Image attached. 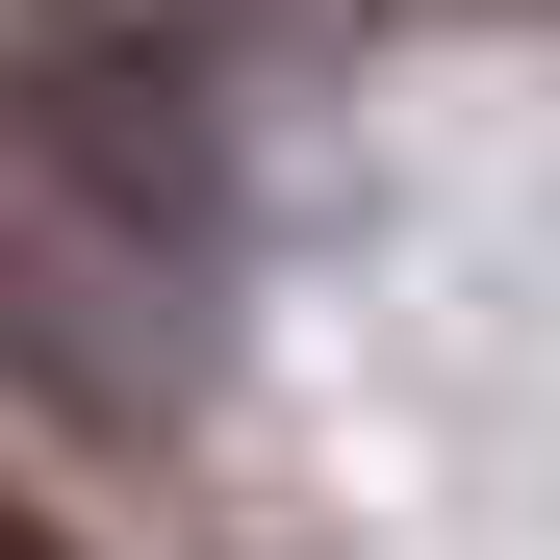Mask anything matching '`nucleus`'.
<instances>
[{
  "mask_svg": "<svg viewBox=\"0 0 560 560\" xmlns=\"http://www.w3.org/2000/svg\"><path fill=\"white\" fill-rule=\"evenodd\" d=\"M0 560H77V535H51V510H26V485H0Z\"/></svg>",
  "mask_w": 560,
  "mask_h": 560,
  "instance_id": "obj_3",
  "label": "nucleus"
},
{
  "mask_svg": "<svg viewBox=\"0 0 560 560\" xmlns=\"http://www.w3.org/2000/svg\"><path fill=\"white\" fill-rule=\"evenodd\" d=\"M0 383L77 408V433H178V280L51 230V205H0Z\"/></svg>",
  "mask_w": 560,
  "mask_h": 560,
  "instance_id": "obj_2",
  "label": "nucleus"
},
{
  "mask_svg": "<svg viewBox=\"0 0 560 560\" xmlns=\"http://www.w3.org/2000/svg\"><path fill=\"white\" fill-rule=\"evenodd\" d=\"M0 178H26L51 230L205 280V230H230V103H205V51H153V26H26V51H0Z\"/></svg>",
  "mask_w": 560,
  "mask_h": 560,
  "instance_id": "obj_1",
  "label": "nucleus"
}]
</instances>
